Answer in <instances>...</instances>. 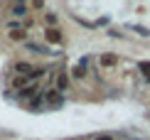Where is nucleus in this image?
<instances>
[{
	"label": "nucleus",
	"mask_w": 150,
	"mask_h": 140,
	"mask_svg": "<svg viewBox=\"0 0 150 140\" xmlns=\"http://www.w3.org/2000/svg\"><path fill=\"white\" fill-rule=\"evenodd\" d=\"M45 40L52 42V44H62V42H64V35H62L59 27H47L45 30Z\"/></svg>",
	"instance_id": "obj_1"
},
{
	"label": "nucleus",
	"mask_w": 150,
	"mask_h": 140,
	"mask_svg": "<svg viewBox=\"0 0 150 140\" xmlns=\"http://www.w3.org/2000/svg\"><path fill=\"white\" fill-rule=\"evenodd\" d=\"M69 88V74L67 71H62V74H57V79H54V91H67Z\"/></svg>",
	"instance_id": "obj_2"
},
{
	"label": "nucleus",
	"mask_w": 150,
	"mask_h": 140,
	"mask_svg": "<svg viewBox=\"0 0 150 140\" xmlns=\"http://www.w3.org/2000/svg\"><path fill=\"white\" fill-rule=\"evenodd\" d=\"M15 71H17V76H30L35 71V66L27 64V62H15Z\"/></svg>",
	"instance_id": "obj_3"
},
{
	"label": "nucleus",
	"mask_w": 150,
	"mask_h": 140,
	"mask_svg": "<svg viewBox=\"0 0 150 140\" xmlns=\"http://www.w3.org/2000/svg\"><path fill=\"white\" fill-rule=\"evenodd\" d=\"M40 93H42L40 86H37V84H30L27 88H22V91H20V96H25V98H35V96H40Z\"/></svg>",
	"instance_id": "obj_4"
},
{
	"label": "nucleus",
	"mask_w": 150,
	"mask_h": 140,
	"mask_svg": "<svg viewBox=\"0 0 150 140\" xmlns=\"http://www.w3.org/2000/svg\"><path fill=\"white\" fill-rule=\"evenodd\" d=\"M116 62H118V57H116V54H101V57H98V64H101L103 69L116 66Z\"/></svg>",
	"instance_id": "obj_5"
},
{
	"label": "nucleus",
	"mask_w": 150,
	"mask_h": 140,
	"mask_svg": "<svg viewBox=\"0 0 150 140\" xmlns=\"http://www.w3.org/2000/svg\"><path fill=\"white\" fill-rule=\"evenodd\" d=\"M8 37L12 42H25V40H27V32H25V30H10Z\"/></svg>",
	"instance_id": "obj_6"
},
{
	"label": "nucleus",
	"mask_w": 150,
	"mask_h": 140,
	"mask_svg": "<svg viewBox=\"0 0 150 140\" xmlns=\"http://www.w3.org/2000/svg\"><path fill=\"white\" fill-rule=\"evenodd\" d=\"M27 86H30L27 76H15V79H12V88H27Z\"/></svg>",
	"instance_id": "obj_7"
},
{
	"label": "nucleus",
	"mask_w": 150,
	"mask_h": 140,
	"mask_svg": "<svg viewBox=\"0 0 150 140\" xmlns=\"http://www.w3.org/2000/svg\"><path fill=\"white\" fill-rule=\"evenodd\" d=\"M71 76H74V79H84V76H86V66L84 64H76L71 69Z\"/></svg>",
	"instance_id": "obj_8"
},
{
	"label": "nucleus",
	"mask_w": 150,
	"mask_h": 140,
	"mask_svg": "<svg viewBox=\"0 0 150 140\" xmlns=\"http://www.w3.org/2000/svg\"><path fill=\"white\" fill-rule=\"evenodd\" d=\"M57 20H59V17L54 15V12H45V22H47V27H57Z\"/></svg>",
	"instance_id": "obj_9"
},
{
	"label": "nucleus",
	"mask_w": 150,
	"mask_h": 140,
	"mask_svg": "<svg viewBox=\"0 0 150 140\" xmlns=\"http://www.w3.org/2000/svg\"><path fill=\"white\" fill-rule=\"evenodd\" d=\"M25 12H27V5H22V3H17V5H12V15H15V17H22Z\"/></svg>",
	"instance_id": "obj_10"
},
{
	"label": "nucleus",
	"mask_w": 150,
	"mask_h": 140,
	"mask_svg": "<svg viewBox=\"0 0 150 140\" xmlns=\"http://www.w3.org/2000/svg\"><path fill=\"white\" fill-rule=\"evenodd\" d=\"M27 49H30V52H37V54H49L42 44H35V42H27Z\"/></svg>",
	"instance_id": "obj_11"
},
{
	"label": "nucleus",
	"mask_w": 150,
	"mask_h": 140,
	"mask_svg": "<svg viewBox=\"0 0 150 140\" xmlns=\"http://www.w3.org/2000/svg\"><path fill=\"white\" fill-rule=\"evenodd\" d=\"M138 69L143 71V76H145V79L150 81V62H140V64H138Z\"/></svg>",
	"instance_id": "obj_12"
},
{
	"label": "nucleus",
	"mask_w": 150,
	"mask_h": 140,
	"mask_svg": "<svg viewBox=\"0 0 150 140\" xmlns=\"http://www.w3.org/2000/svg\"><path fill=\"white\" fill-rule=\"evenodd\" d=\"M45 98L49 101V103H59V101H62V98H59V91H54V88H52V91H49V93H47V96H45Z\"/></svg>",
	"instance_id": "obj_13"
},
{
	"label": "nucleus",
	"mask_w": 150,
	"mask_h": 140,
	"mask_svg": "<svg viewBox=\"0 0 150 140\" xmlns=\"http://www.w3.org/2000/svg\"><path fill=\"white\" fill-rule=\"evenodd\" d=\"M42 101H45V96H42V93H40V96H35V98H32V103H30V108H32V111H35V108H40V106H42Z\"/></svg>",
	"instance_id": "obj_14"
},
{
	"label": "nucleus",
	"mask_w": 150,
	"mask_h": 140,
	"mask_svg": "<svg viewBox=\"0 0 150 140\" xmlns=\"http://www.w3.org/2000/svg\"><path fill=\"white\" fill-rule=\"evenodd\" d=\"M135 32H138V35H143V37H148V35H150L145 27H135Z\"/></svg>",
	"instance_id": "obj_15"
},
{
	"label": "nucleus",
	"mask_w": 150,
	"mask_h": 140,
	"mask_svg": "<svg viewBox=\"0 0 150 140\" xmlns=\"http://www.w3.org/2000/svg\"><path fill=\"white\" fill-rule=\"evenodd\" d=\"M96 140H113V138H111V135H98Z\"/></svg>",
	"instance_id": "obj_16"
}]
</instances>
